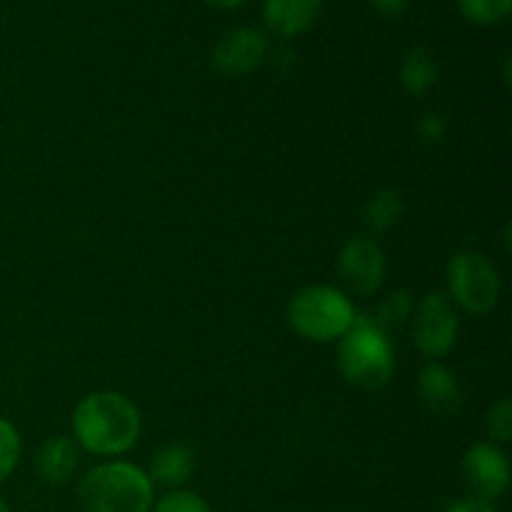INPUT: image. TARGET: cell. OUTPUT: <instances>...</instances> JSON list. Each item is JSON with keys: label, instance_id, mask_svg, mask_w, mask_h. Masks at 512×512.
<instances>
[{"label": "cell", "instance_id": "1", "mask_svg": "<svg viewBox=\"0 0 512 512\" xmlns=\"http://www.w3.org/2000/svg\"><path fill=\"white\" fill-rule=\"evenodd\" d=\"M75 440L93 455H123L140 435V413L125 395L93 393L73 413Z\"/></svg>", "mask_w": 512, "mask_h": 512}, {"label": "cell", "instance_id": "2", "mask_svg": "<svg viewBox=\"0 0 512 512\" xmlns=\"http://www.w3.org/2000/svg\"><path fill=\"white\" fill-rule=\"evenodd\" d=\"M153 488L148 473L130 463H103L80 480L85 512H150Z\"/></svg>", "mask_w": 512, "mask_h": 512}, {"label": "cell", "instance_id": "3", "mask_svg": "<svg viewBox=\"0 0 512 512\" xmlns=\"http://www.w3.org/2000/svg\"><path fill=\"white\" fill-rule=\"evenodd\" d=\"M338 365L350 385L363 390H378L393 378V345L373 318H355L348 333L340 338Z\"/></svg>", "mask_w": 512, "mask_h": 512}, {"label": "cell", "instance_id": "4", "mask_svg": "<svg viewBox=\"0 0 512 512\" xmlns=\"http://www.w3.org/2000/svg\"><path fill=\"white\" fill-rule=\"evenodd\" d=\"M355 318L358 315L350 300L330 285H313V288L300 290L288 308V320L295 333L315 343L343 338Z\"/></svg>", "mask_w": 512, "mask_h": 512}, {"label": "cell", "instance_id": "5", "mask_svg": "<svg viewBox=\"0 0 512 512\" xmlns=\"http://www.w3.org/2000/svg\"><path fill=\"white\" fill-rule=\"evenodd\" d=\"M448 283L455 303L463 305L468 313L485 315L498 305V270L483 253L465 250V253L455 255L448 265Z\"/></svg>", "mask_w": 512, "mask_h": 512}, {"label": "cell", "instance_id": "6", "mask_svg": "<svg viewBox=\"0 0 512 512\" xmlns=\"http://www.w3.org/2000/svg\"><path fill=\"white\" fill-rule=\"evenodd\" d=\"M460 320L453 300L443 293H428L413 315V343L425 358H443L453 350Z\"/></svg>", "mask_w": 512, "mask_h": 512}, {"label": "cell", "instance_id": "7", "mask_svg": "<svg viewBox=\"0 0 512 512\" xmlns=\"http://www.w3.org/2000/svg\"><path fill=\"white\" fill-rule=\"evenodd\" d=\"M268 53V40L260 30L238 25L220 35L218 43L213 45V68L223 75H248L265 60Z\"/></svg>", "mask_w": 512, "mask_h": 512}, {"label": "cell", "instance_id": "8", "mask_svg": "<svg viewBox=\"0 0 512 512\" xmlns=\"http://www.w3.org/2000/svg\"><path fill=\"white\" fill-rule=\"evenodd\" d=\"M338 273L348 290L360 298H368L380 288L385 275L383 250L370 238H353L338 258Z\"/></svg>", "mask_w": 512, "mask_h": 512}, {"label": "cell", "instance_id": "9", "mask_svg": "<svg viewBox=\"0 0 512 512\" xmlns=\"http://www.w3.org/2000/svg\"><path fill=\"white\" fill-rule=\"evenodd\" d=\"M463 478L473 498H483L493 503L495 498H500L508 490V458L490 443L475 445L463 458Z\"/></svg>", "mask_w": 512, "mask_h": 512}, {"label": "cell", "instance_id": "10", "mask_svg": "<svg viewBox=\"0 0 512 512\" xmlns=\"http://www.w3.org/2000/svg\"><path fill=\"white\" fill-rule=\"evenodd\" d=\"M418 395L423 408L440 420L455 418L460 413V405H463V393H460L455 375L435 363L425 365L423 373H420Z\"/></svg>", "mask_w": 512, "mask_h": 512}, {"label": "cell", "instance_id": "11", "mask_svg": "<svg viewBox=\"0 0 512 512\" xmlns=\"http://www.w3.org/2000/svg\"><path fill=\"white\" fill-rule=\"evenodd\" d=\"M323 0H265L263 18L273 33L293 38L318 20Z\"/></svg>", "mask_w": 512, "mask_h": 512}, {"label": "cell", "instance_id": "12", "mask_svg": "<svg viewBox=\"0 0 512 512\" xmlns=\"http://www.w3.org/2000/svg\"><path fill=\"white\" fill-rule=\"evenodd\" d=\"M195 470V455L188 445H165L150 460L148 478L153 485H163V488H180L190 480Z\"/></svg>", "mask_w": 512, "mask_h": 512}, {"label": "cell", "instance_id": "13", "mask_svg": "<svg viewBox=\"0 0 512 512\" xmlns=\"http://www.w3.org/2000/svg\"><path fill=\"white\" fill-rule=\"evenodd\" d=\"M78 468V448L70 438H50L35 458V473L43 483L60 485Z\"/></svg>", "mask_w": 512, "mask_h": 512}, {"label": "cell", "instance_id": "14", "mask_svg": "<svg viewBox=\"0 0 512 512\" xmlns=\"http://www.w3.org/2000/svg\"><path fill=\"white\" fill-rule=\"evenodd\" d=\"M400 80L410 95H423L430 85L438 80V65L430 58L425 48H413L405 53L403 65H400Z\"/></svg>", "mask_w": 512, "mask_h": 512}, {"label": "cell", "instance_id": "15", "mask_svg": "<svg viewBox=\"0 0 512 512\" xmlns=\"http://www.w3.org/2000/svg\"><path fill=\"white\" fill-rule=\"evenodd\" d=\"M403 215V198L395 190H380L365 208V225L375 233L393 228Z\"/></svg>", "mask_w": 512, "mask_h": 512}, {"label": "cell", "instance_id": "16", "mask_svg": "<svg viewBox=\"0 0 512 512\" xmlns=\"http://www.w3.org/2000/svg\"><path fill=\"white\" fill-rule=\"evenodd\" d=\"M458 8L473 25H493L508 18L512 0H458Z\"/></svg>", "mask_w": 512, "mask_h": 512}, {"label": "cell", "instance_id": "17", "mask_svg": "<svg viewBox=\"0 0 512 512\" xmlns=\"http://www.w3.org/2000/svg\"><path fill=\"white\" fill-rule=\"evenodd\" d=\"M20 460V435L13 423L0 418V483L13 475Z\"/></svg>", "mask_w": 512, "mask_h": 512}, {"label": "cell", "instance_id": "18", "mask_svg": "<svg viewBox=\"0 0 512 512\" xmlns=\"http://www.w3.org/2000/svg\"><path fill=\"white\" fill-rule=\"evenodd\" d=\"M410 308H413V305H410L408 293L388 295V298L380 303L378 318H375L373 323L378 325V328H383V330L385 328H398V325H403L405 320H408Z\"/></svg>", "mask_w": 512, "mask_h": 512}, {"label": "cell", "instance_id": "19", "mask_svg": "<svg viewBox=\"0 0 512 512\" xmlns=\"http://www.w3.org/2000/svg\"><path fill=\"white\" fill-rule=\"evenodd\" d=\"M153 512H213L200 495L190 490H170L168 495L153 503Z\"/></svg>", "mask_w": 512, "mask_h": 512}, {"label": "cell", "instance_id": "20", "mask_svg": "<svg viewBox=\"0 0 512 512\" xmlns=\"http://www.w3.org/2000/svg\"><path fill=\"white\" fill-rule=\"evenodd\" d=\"M488 435L495 443H508L512 435V403L510 398L498 400L488 413Z\"/></svg>", "mask_w": 512, "mask_h": 512}, {"label": "cell", "instance_id": "21", "mask_svg": "<svg viewBox=\"0 0 512 512\" xmlns=\"http://www.w3.org/2000/svg\"><path fill=\"white\" fill-rule=\"evenodd\" d=\"M443 133H445L443 118H438V115H425V120L420 123V138H423L428 145H435L440 143Z\"/></svg>", "mask_w": 512, "mask_h": 512}, {"label": "cell", "instance_id": "22", "mask_svg": "<svg viewBox=\"0 0 512 512\" xmlns=\"http://www.w3.org/2000/svg\"><path fill=\"white\" fill-rule=\"evenodd\" d=\"M448 512H498L495 510V505L490 503V500H483V498H465V500H458V503H453L448 508Z\"/></svg>", "mask_w": 512, "mask_h": 512}, {"label": "cell", "instance_id": "23", "mask_svg": "<svg viewBox=\"0 0 512 512\" xmlns=\"http://www.w3.org/2000/svg\"><path fill=\"white\" fill-rule=\"evenodd\" d=\"M373 8L383 15H400L410 5V0H370Z\"/></svg>", "mask_w": 512, "mask_h": 512}, {"label": "cell", "instance_id": "24", "mask_svg": "<svg viewBox=\"0 0 512 512\" xmlns=\"http://www.w3.org/2000/svg\"><path fill=\"white\" fill-rule=\"evenodd\" d=\"M210 5H215V8H235V5L245 3V0H208Z\"/></svg>", "mask_w": 512, "mask_h": 512}, {"label": "cell", "instance_id": "25", "mask_svg": "<svg viewBox=\"0 0 512 512\" xmlns=\"http://www.w3.org/2000/svg\"><path fill=\"white\" fill-rule=\"evenodd\" d=\"M0 512H10V508H8V505H5L3 498H0Z\"/></svg>", "mask_w": 512, "mask_h": 512}]
</instances>
